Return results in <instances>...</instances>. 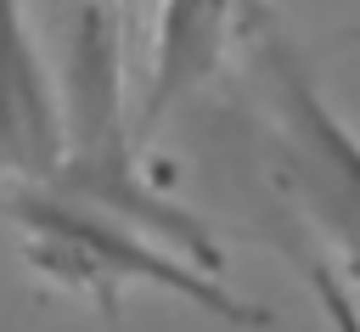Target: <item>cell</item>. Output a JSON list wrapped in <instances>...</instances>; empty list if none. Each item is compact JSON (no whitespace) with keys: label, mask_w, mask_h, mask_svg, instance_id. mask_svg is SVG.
I'll use <instances>...</instances> for the list:
<instances>
[{"label":"cell","mask_w":360,"mask_h":332,"mask_svg":"<svg viewBox=\"0 0 360 332\" xmlns=\"http://www.w3.org/2000/svg\"><path fill=\"white\" fill-rule=\"evenodd\" d=\"M68 152L62 90L22 0H0V180L51 186Z\"/></svg>","instance_id":"3"},{"label":"cell","mask_w":360,"mask_h":332,"mask_svg":"<svg viewBox=\"0 0 360 332\" xmlns=\"http://www.w3.org/2000/svg\"><path fill=\"white\" fill-rule=\"evenodd\" d=\"M11 225L22 264L51 287L96 304V315L118 321V304L129 287H152L163 298H180L225 326H270V309L242 304L225 276L202 270L163 236L141 231L135 219H118L96 203H79L56 186H17L11 197Z\"/></svg>","instance_id":"2"},{"label":"cell","mask_w":360,"mask_h":332,"mask_svg":"<svg viewBox=\"0 0 360 332\" xmlns=\"http://www.w3.org/2000/svg\"><path fill=\"white\" fill-rule=\"evenodd\" d=\"M248 0H163L152 23V62L135 101V135L158 129L191 90H202L236 45Z\"/></svg>","instance_id":"4"},{"label":"cell","mask_w":360,"mask_h":332,"mask_svg":"<svg viewBox=\"0 0 360 332\" xmlns=\"http://www.w3.org/2000/svg\"><path fill=\"white\" fill-rule=\"evenodd\" d=\"M309 287H315V304L326 309L332 332H360V309H354V298L338 287V270H332V264H315V270H309Z\"/></svg>","instance_id":"5"},{"label":"cell","mask_w":360,"mask_h":332,"mask_svg":"<svg viewBox=\"0 0 360 332\" xmlns=\"http://www.w3.org/2000/svg\"><path fill=\"white\" fill-rule=\"evenodd\" d=\"M236 51L248 62V79L264 113L276 186L287 191L298 219L321 236V248L332 253V270L360 293V135L321 96L287 17L270 0H248Z\"/></svg>","instance_id":"1"}]
</instances>
